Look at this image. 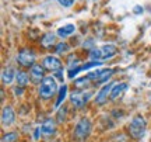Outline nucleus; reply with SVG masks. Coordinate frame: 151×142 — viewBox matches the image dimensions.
Wrapping results in <instances>:
<instances>
[{"label": "nucleus", "instance_id": "1", "mask_svg": "<svg viewBox=\"0 0 151 142\" xmlns=\"http://www.w3.org/2000/svg\"><path fill=\"white\" fill-rule=\"evenodd\" d=\"M56 90H58V82H56V79L53 76H46V77H43L41 84H39L38 94L43 100H49V98H52L56 94Z\"/></svg>", "mask_w": 151, "mask_h": 142}, {"label": "nucleus", "instance_id": "2", "mask_svg": "<svg viewBox=\"0 0 151 142\" xmlns=\"http://www.w3.org/2000/svg\"><path fill=\"white\" fill-rule=\"evenodd\" d=\"M146 131H147V122L146 120L141 117V115H136L132 118V121L129 122V134L130 137L139 141L141 138L146 135Z\"/></svg>", "mask_w": 151, "mask_h": 142}, {"label": "nucleus", "instance_id": "3", "mask_svg": "<svg viewBox=\"0 0 151 142\" xmlns=\"http://www.w3.org/2000/svg\"><path fill=\"white\" fill-rule=\"evenodd\" d=\"M91 121L88 118H81L77 124H76V128H74V137L78 141H84L88 138L90 132H91Z\"/></svg>", "mask_w": 151, "mask_h": 142}, {"label": "nucleus", "instance_id": "4", "mask_svg": "<svg viewBox=\"0 0 151 142\" xmlns=\"http://www.w3.org/2000/svg\"><path fill=\"white\" fill-rule=\"evenodd\" d=\"M17 63L22 68H32L35 65V52L28 48L21 49L17 55Z\"/></svg>", "mask_w": 151, "mask_h": 142}, {"label": "nucleus", "instance_id": "5", "mask_svg": "<svg viewBox=\"0 0 151 142\" xmlns=\"http://www.w3.org/2000/svg\"><path fill=\"white\" fill-rule=\"evenodd\" d=\"M113 73L112 69H102V71H94V72H90L87 77L90 79V80H94L95 84H101V83L106 82L111 75Z\"/></svg>", "mask_w": 151, "mask_h": 142}, {"label": "nucleus", "instance_id": "6", "mask_svg": "<svg viewBox=\"0 0 151 142\" xmlns=\"http://www.w3.org/2000/svg\"><path fill=\"white\" fill-rule=\"evenodd\" d=\"M42 66L45 69H48L50 72H58L60 71L63 65H62V60L59 58H56L53 55H48V56H45L43 58V62H42Z\"/></svg>", "mask_w": 151, "mask_h": 142}, {"label": "nucleus", "instance_id": "7", "mask_svg": "<svg viewBox=\"0 0 151 142\" xmlns=\"http://www.w3.org/2000/svg\"><path fill=\"white\" fill-rule=\"evenodd\" d=\"M113 84H115V83H108V84H105V86L98 92V94L95 96V104L104 106V104L108 101V97L111 96V90H112Z\"/></svg>", "mask_w": 151, "mask_h": 142}, {"label": "nucleus", "instance_id": "8", "mask_svg": "<svg viewBox=\"0 0 151 142\" xmlns=\"http://www.w3.org/2000/svg\"><path fill=\"white\" fill-rule=\"evenodd\" d=\"M90 97V94H84V93H80V92H73L70 96V100H71V104H74L76 109H83L86 106L87 100Z\"/></svg>", "mask_w": 151, "mask_h": 142}, {"label": "nucleus", "instance_id": "9", "mask_svg": "<svg viewBox=\"0 0 151 142\" xmlns=\"http://www.w3.org/2000/svg\"><path fill=\"white\" fill-rule=\"evenodd\" d=\"M14 121H16V114H14L13 109L9 107V106H6L4 109H3V111H1V122H3V125L9 127Z\"/></svg>", "mask_w": 151, "mask_h": 142}, {"label": "nucleus", "instance_id": "10", "mask_svg": "<svg viewBox=\"0 0 151 142\" xmlns=\"http://www.w3.org/2000/svg\"><path fill=\"white\" fill-rule=\"evenodd\" d=\"M29 77L34 83H39L42 82L43 79V66L41 65H34L31 69H29Z\"/></svg>", "mask_w": 151, "mask_h": 142}, {"label": "nucleus", "instance_id": "11", "mask_svg": "<svg viewBox=\"0 0 151 142\" xmlns=\"http://www.w3.org/2000/svg\"><path fill=\"white\" fill-rule=\"evenodd\" d=\"M41 131L45 137H52L55 132H56V128H55V121L52 118H46L43 121V124L41 125Z\"/></svg>", "mask_w": 151, "mask_h": 142}, {"label": "nucleus", "instance_id": "12", "mask_svg": "<svg viewBox=\"0 0 151 142\" xmlns=\"http://www.w3.org/2000/svg\"><path fill=\"white\" fill-rule=\"evenodd\" d=\"M126 89H127V84H126V83H123V82L113 84L112 90H111V96H109V98H111V100H115V98L120 97Z\"/></svg>", "mask_w": 151, "mask_h": 142}, {"label": "nucleus", "instance_id": "13", "mask_svg": "<svg viewBox=\"0 0 151 142\" xmlns=\"http://www.w3.org/2000/svg\"><path fill=\"white\" fill-rule=\"evenodd\" d=\"M101 51V60L102 59H111L112 56L116 55V47L115 45H104L102 48H99Z\"/></svg>", "mask_w": 151, "mask_h": 142}, {"label": "nucleus", "instance_id": "14", "mask_svg": "<svg viewBox=\"0 0 151 142\" xmlns=\"http://www.w3.org/2000/svg\"><path fill=\"white\" fill-rule=\"evenodd\" d=\"M16 80H17V86L24 89V87H27V84L29 83V76H28L27 72L18 71L16 75Z\"/></svg>", "mask_w": 151, "mask_h": 142}, {"label": "nucleus", "instance_id": "15", "mask_svg": "<svg viewBox=\"0 0 151 142\" xmlns=\"http://www.w3.org/2000/svg\"><path fill=\"white\" fill-rule=\"evenodd\" d=\"M16 75L17 73L14 72L13 68H6L3 71V73H1V82H3V84H10Z\"/></svg>", "mask_w": 151, "mask_h": 142}, {"label": "nucleus", "instance_id": "16", "mask_svg": "<svg viewBox=\"0 0 151 142\" xmlns=\"http://www.w3.org/2000/svg\"><path fill=\"white\" fill-rule=\"evenodd\" d=\"M74 31H76L74 24H66V25H63V27H60L58 30V35H59L60 38H66V37L71 35Z\"/></svg>", "mask_w": 151, "mask_h": 142}, {"label": "nucleus", "instance_id": "17", "mask_svg": "<svg viewBox=\"0 0 151 142\" xmlns=\"http://www.w3.org/2000/svg\"><path fill=\"white\" fill-rule=\"evenodd\" d=\"M66 94H67V86L66 84H63L62 87L59 89V94H58V100H56V103H55V107L58 109V107H60V104H62V101L66 98Z\"/></svg>", "mask_w": 151, "mask_h": 142}, {"label": "nucleus", "instance_id": "18", "mask_svg": "<svg viewBox=\"0 0 151 142\" xmlns=\"http://www.w3.org/2000/svg\"><path fill=\"white\" fill-rule=\"evenodd\" d=\"M41 42H42V45H43V47H46V48H49V47H52V45L55 44V34H53V33H48V34H45Z\"/></svg>", "mask_w": 151, "mask_h": 142}, {"label": "nucleus", "instance_id": "19", "mask_svg": "<svg viewBox=\"0 0 151 142\" xmlns=\"http://www.w3.org/2000/svg\"><path fill=\"white\" fill-rule=\"evenodd\" d=\"M17 139H18L17 132H9V134L3 135V142H16Z\"/></svg>", "mask_w": 151, "mask_h": 142}, {"label": "nucleus", "instance_id": "20", "mask_svg": "<svg viewBox=\"0 0 151 142\" xmlns=\"http://www.w3.org/2000/svg\"><path fill=\"white\" fill-rule=\"evenodd\" d=\"M67 49H69V45L66 44V42H60V44H58L55 47V52H56V54H63Z\"/></svg>", "mask_w": 151, "mask_h": 142}, {"label": "nucleus", "instance_id": "21", "mask_svg": "<svg viewBox=\"0 0 151 142\" xmlns=\"http://www.w3.org/2000/svg\"><path fill=\"white\" fill-rule=\"evenodd\" d=\"M66 113H67V109H66V107L63 110H60V111H59V114H58V121H59V122H63V121H65Z\"/></svg>", "mask_w": 151, "mask_h": 142}, {"label": "nucleus", "instance_id": "22", "mask_svg": "<svg viewBox=\"0 0 151 142\" xmlns=\"http://www.w3.org/2000/svg\"><path fill=\"white\" fill-rule=\"evenodd\" d=\"M59 1V4H62L63 7H70V6H73V3H74L76 0H58Z\"/></svg>", "mask_w": 151, "mask_h": 142}, {"label": "nucleus", "instance_id": "23", "mask_svg": "<svg viewBox=\"0 0 151 142\" xmlns=\"http://www.w3.org/2000/svg\"><path fill=\"white\" fill-rule=\"evenodd\" d=\"M62 69H60V71H58V72H55V73H56V77H59L60 80H62V82H63V73H62Z\"/></svg>", "mask_w": 151, "mask_h": 142}, {"label": "nucleus", "instance_id": "24", "mask_svg": "<svg viewBox=\"0 0 151 142\" xmlns=\"http://www.w3.org/2000/svg\"><path fill=\"white\" fill-rule=\"evenodd\" d=\"M134 13H136V14H140V13H143V7H140V6H136V7H134Z\"/></svg>", "mask_w": 151, "mask_h": 142}, {"label": "nucleus", "instance_id": "25", "mask_svg": "<svg viewBox=\"0 0 151 142\" xmlns=\"http://www.w3.org/2000/svg\"><path fill=\"white\" fill-rule=\"evenodd\" d=\"M41 128H37V130H35V134H34V137H35V139H38V138H39V134H41Z\"/></svg>", "mask_w": 151, "mask_h": 142}]
</instances>
